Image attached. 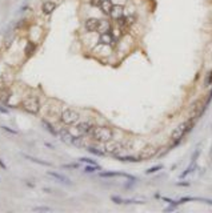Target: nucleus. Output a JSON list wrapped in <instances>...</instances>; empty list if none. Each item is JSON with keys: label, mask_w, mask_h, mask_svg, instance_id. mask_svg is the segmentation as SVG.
I'll use <instances>...</instances> for the list:
<instances>
[{"label": "nucleus", "mask_w": 212, "mask_h": 213, "mask_svg": "<svg viewBox=\"0 0 212 213\" xmlns=\"http://www.w3.org/2000/svg\"><path fill=\"white\" fill-rule=\"evenodd\" d=\"M79 161H80V163L87 164V165H97V163L95 161V160L88 159V157H80V159H79Z\"/></svg>", "instance_id": "obj_21"}, {"label": "nucleus", "mask_w": 212, "mask_h": 213, "mask_svg": "<svg viewBox=\"0 0 212 213\" xmlns=\"http://www.w3.org/2000/svg\"><path fill=\"white\" fill-rule=\"evenodd\" d=\"M47 174H48V176H51V177L56 178V180H58V181H60V182H64V184H71L70 178L66 177V176H63V174H60V173H56V172H52V170H48V172H47Z\"/></svg>", "instance_id": "obj_15"}, {"label": "nucleus", "mask_w": 212, "mask_h": 213, "mask_svg": "<svg viewBox=\"0 0 212 213\" xmlns=\"http://www.w3.org/2000/svg\"><path fill=\"white\" fill-rule=\"evenodd\" d=\"M192 127H193V119H189V120L181 123V124L177 125V127L174 129V132L171 133V140H172L175 144H177L183 137H184V135L187 133V132L191 131V128Z\"/></svg>", "instance_id": "obj_1"}, {"label": "nucleus", "mask_w": 212, "mask_h": 213, "mask_svg": "<svg viewBox=\"0 0 212 213\" xmlns=\"http://www.w3.org/2000/svg\"><path fill=\"white\" fill-rule=\"evenodd\" d=\"M99 23L100 20L96 19V17H88V19L84 21V28L87 32H97V28H99Z\"/></svg>", "instance_id": "obj_9"}, {"label": "nucleus", "mask_w": 212, "mask_h": 213, "mask_svg": "<svg viewBox=\"0 0 212 213\" xmlns=\"http://www.w3.org/2000/svg\"><path fill=\"white\" fill-rule=\"evenodd\" d=\"M116 159L123 161V163H138V161H140L139 157H134V156H116Z\"/></svg>", "instance_id": "obj_18"}, {"label": "nucleus", "mask_w": 212, "mask_h": 213, "mask_svg": "<svg viewBox=\"0 0 212 213\" xmlns=\"http://www.w3.org/2000/svg\"><path fill=\"white\" fill-rule=\"evenodd\" d=\"M24 157L27 160H30V161H32V163H36V164H40V165H44V167H52V164L48 163V161H44V160H40V159H36V157H32V156L30 155H23Z\"/></svg>", "instance_id": "obj_17"}, {"label": "nucleus", "mask_w": 212, "mask_h": 213, "mask_svg": "<svg viewBox=\"0 0 212 213\" xmlns=\"http://www.w3.org/2000/svg\"><path fill=\"white\" fill-rule=\"evenodd\" d=\"M4 129V131H7L9 132V133H12V135H19V132L17 131H13V129H11V128H8V127H1Z\"/></svg>", "instance_id": "obj_30"}, {"label": "nucleus", "mask_w": 212, "mask_h": 213, "mask_svg": "<svg viewBox=\"0 0 212 213\" xmlns=\"http://www.w3.org/2000/svg\"><path fill=\"white\" fill-rule=\"evenodd\" d=\"M89 4H91L92 7H100L101 0H89Z\"/></svg>", "instance_id": "obj_28"}, {"label": "nucleus", "mask_w": 212, "mask_h": 213, "mask_svg": "<svg viewBox=\"0 0 212 213\" xmlns=\"http://www.w3.org/2000/svg\"><path fill=\"white\" fill-rule=\"evenodd\" d=\"M55 9H56V3L52 1V0H46L42 4V12L44 15H51Z\"/></svg>", "instance_id": "obj_10"}, {"label": "nucleus", "mask_w": 212, "mask_h": 213, "mask_svg": "<svg viewBox=\"0 0 212 213\" xmlns=\"http://www.w3.org/2000/svg\"><path fill=\"white\" fill-rule=\"evenodd\" d=\"M117 1H119V3H117V4H120V1H123V0H117Z\"/></svg>", "instance_id": "obj_34"}, {"label": "nucleus", "mask_w": 212, "mask_h": 213, "mask_svg": "<svg viewBox=\"0 0 212 213\" xmlns=\"http://www.w3.org/2000/svg\"><path fill=\"white\" fill-rule=\"evenodd\" d=\"M0 112H1V113H4V115H8V113H9V111H8L7 108H3V107L0 105Z\"/></svg>", "instance_id": "obj_31"}, {"label": "nucleus", "mask_w": 212, "mask_h": 213, "mask_svg": "<svg viewBox=\"0 0 212 213\" xmlns=\"http://www.w3.org/2000/svg\"><path fill=\"white\" fill-rule=\"evenodd\" d=\"M89 153H92V155H96V156H105V152L104 151H100L99 148L96 147H87Z\"/></svg>", "instance_id": "obj_20"}, {"label": "nucleus", "mask_w": 212, "mask_h": 213, "mask_svg": "<svg viewBox=\"0 0 212 213\" xmlns=\"http://www.w3.org/2000/svg\"><path fill=\"white\" fill-rule=\"evenodd\" d=\"M35 212H51V208H47V206H38V208H34Z\"/></svg>", "instance_id": "obj_26"}, {"label": "nucleus", "mask_w": 212, "mask_h": 213, "mask_svg": "<svg viewBox=\"0 0 212 213\" xmlns=\"http://www.w3.org/2000/svg\"><path fill=\"white\" fill-rule=\"evenodd\" d=\"M163 168V165H156V167H152V168H150L148 170H146V173L147 174H151V173H155L156 170H159V169H162Z\"/></svg>", "instance_id": "obj_24"}, {"label": "nucleus", "mask_w": 212, "mask_h": 213, "mask_svg": "<svg viewBox=\"0 0 212 213\" xmlns=\"http://www.w3.org/2000/svg\"><path fill=\"white\" fill-rule=\"evenodd\" d=\"M8 99H9V92H7V91H4L3 95H1V97H0V100L3 101V103H7Z\"/></svg>", "instance_id": "obj_25"}, {"label": "nucleus", "mask_w": 212, "mask_h": 213, "mask_svg": "<svg viewBox=\"0 0 212 213\" xmlns=\"http://www.w3.org/2000/svg\"><path fill=\"white\" fill-rule=\"evenodd\" d=\"M112 31V25L108 20H100L99 23V28H97V32L99 33H104V32H111Z\"/></svg>", "instance_id": "obj_14"}, {"label": "nucleus", "mask_w": 212, "mask_h": 213, "mask_svg": "<svg viewBox=\"0 0 212 213\" xmlns=\"http://www.w3.org/2000/svg\"><path fill=\"white\" fill-rule=\"evenodd\" d=\"M59 1H62V0H59Z\"/></svg>", "instance_id": "obj_35"}, {"label": "nucleus", "mask_w": 212, "mask_h": 213, "mask_svg": "<svg viewBox=\"0 0 212 213\" xmlns=\"http://www.w3.org/2000/svg\"><path fill=\"white\" fill-rule=\"evenodd\" d=\"M36 51V44L34 41H27V44H25V47H24V53H25V56L27 57H30L31 55L35 53Z\"/></svg>", "instance_id": "obj_16"}, {"label": "nucleus", "mask_w": 212, "mask_h": 213, "mask_svg": "<svg viewBox=\"0 0 212 213\" xmlns=\"http://www.w3.org/2000/svg\"><path fill=\"white\" fill-rule=\"evenodd\" d=\"M123 145L117 141H113V140H108L105 141V145H104V152L108 153V155H112V156H117L120 151H121Z\"/></svg>", "instance_id": "obj_6"}, {"label": "nucleus", "mask_w": 212, "mask_h": 213, "mask_svg": "<svg viewBox=\"0 0 212 213\" xmlns=\"http://www.w3.org/2000/svg\"><path fill=\"white\" fill-rule=\"evenodd\" d=\"M21 107H23L24 111H27L28 113H32V115H38L40 112V100H39L38 96H34V95H30V96L24 97L23 101H21Z\"/></svg>", "instance_id": "obj_2"}, {"label": "nucleus", "mask_w": 212, "mask_h": 213, "mask_svg": "<svg viewBox=\"0 0 212 213\" xmlns=\"http://www.w3.org/2000/svg\"><path fill=\"white\" fill-rule=\"evenodd\" d=\"M99 44L101 45H108L112 47V48H116L117 47V40L113 37L112 32H104V33H99V40H97Z\"/></svg>", "instance_id": "obj_5"}, {"label": "nucleus", "mask_w": 212, "mask_h": 213, "mask_svg": "<svg viewBox=\"0 0 212 213\" xmlns=\"http://www.w3.org/2000/svg\"><path fill=\"white\" fill-rule=\"evenodd\" d=\"M63 168H71V169H77L79 168V164H64Z\"/></svg>", "instance_id": "obj_29"}, {"label": "nucleus", "mask_w": 212, "mask_h": 213, "mask_svg": "<svg viewBox=\"0 0 212 213\" xmlns=\"http://www.w3.org/2000/svg\"><path fill=\"white\" fill-rule=\"evenodd\" d=\"M79 119H80V115H79V112H77V111H75V109H72V108L63 109V112L60 113V120H62L63 124H66V125L76 124L77 121H79Z\"/></svg>", "instance_id": "obj_4"}, {"label": "nucleus", "mask_w": 212, "mask_h": 213, "mask_svg": "<svg viewBox=\"0 0 212 213\" xmlns=\"http://www.w3.org/2000/svg\"><path fill=\"white\" fill-rule=\"evenodd\" d=\"M156 153H158V148L155 147V145H146V147L140 151L138 157H139L140 160H148V159H152Z\"/></svg>", "instance_id": "obj_7"}, {"label": "nucleus", "mask_w": 212, "mask_h": 213, "mask_svg": "<svg viewBox=\"0 0 212 213\" xmlns=\"http://www.w3.org/2000/svg\"><path fill=\"white\" fill-rule=\"evenodd\" d=\"M124 11H125V8L121 5V4H113V8H112V12H111V17L113 20H117L119 17H121L123 15H125L124 13Z\"/></svg>", "instance_id": "obj_11"}, {"label": "nucleus", "mask_w": 212, "mask_h": 213, "mask_svg": "<svg viewBox=\"0 0 212 213\" xmlns=\"http://www.w3.org/2000/svg\"><path fill=\"white\" fill-rule=\"evenodd\" d=\"M42 124L44 125V127H46V129H47V131H48V132H50L51 135H54V136L59 135V132H58V131H56V129H55V128H54V125H52V124H50V123H48V121H47V120H42Z\"/></svg>", "instance_id": "obj_19"}, {"label": "nucleus", "mask_w": 212, "mask_h": 213, "mask_svg": "<svg viewBox=\"0 0 212 213\" xmlns=\"http://www.w3.org/2000/svg\"><path fill=\"white\" fill-rule=\"evenodd\" d=\"M204 85H205V87H209V85H212V71H209L208 75H207L205 81H204Z\"/></svg>", "instance_id": "obj_23"}, {"label": "nucleus", "mask_w": 212, "mask_h": 213, "mask_svg": "<svg viewBox=\"0 0 212 213\" xmlns=\"http://www.w3.org/2000/svg\"><path fill=\"white\" fill-rule=\"evenodd\" d=\"M0 167L3 168V169H7V165L3 163V160H0Z\"/></svg>", "instance_id": "obj_33"}, {"label": "nucleus", "mask_w": 212, "mask_h": 213, "mask_svg": "<svg viewBox=\"0 0 212 213\" xmlns=\"http://www.w3.org/2000/svg\"><path fill=\"white\" fill-rule=\"evenodd\" d=\"M93 128H95V125L91 121H81V123H79L76 125V131L79 132L80 136H84V135H89Z\"/></svg>", "instance_id": "obj_8"}, {"label": "nucleus", "mask_w": 212, "mask_h": 213, "mask_svg": "<svg viewBox=\"0 0 212 213\" xmlns=\"http://www.w3.org/2000/svg\"><path fill=\"white\" fill-rule=\"evenodd\" d=\"M44 145L48 147V148H51V149H55V145H52V144H50V143H44Z\"/></svg>", "instance_id": "obj_32"}, {"label": "nucleus", "mask_w": 212, "mask_h": 213, "mask_svg": "<svg viewBox=\"0 0 212 213\" xmlns=\"http://www.w3.org/2000/svg\"><path fill=\"white\" fill-rule=\"evenodd\" d=\"M89 135L92 136L93 140L104 141L105 143L108 140H112V137H113V131L108 127H95Z\"/></svg>", "instance_id": "obj_3"}, {"label": "nucleus", "mask_w": 212, "mask_h": 213, "mask_svg": "<svg viewBox=\"0 0 212 213\" xmlns=\"http://www.w3.org/2000/svg\"><path fill=\"white\" fill-rule=\"evenodd\" d=\"M95 170H100V167H99V165H87V167L84 168L85 173H93Z\"/></svg>", "instance_id": "obj_22"}, {"label": "nucleus", "mask_w": 212, "mask_h": 213, "mask_svg": "<svg viewBox=\"0 0 212 213\" xmlns=\"http://www.w3.org/2000/svg\"><path fill=\"white\" fill-rule=\"evenodd\" d=\"M100 11L104 13V15L109 16L112 12V8H113V1L112 0H101V4H100Z\"/></svg>", "instance_id": "obj_13"}, {"label": "nucleus", "mask_w": 212, "mask_h": 213, "mask_svg": "<svg viewBox=\"0 0 212 213\" xmlns=\"http://www.w3.org/2000/svg\"><path fill=\"white\" fill-rule=\"evenodd\" d=\"M111 200L115 202V204H123V198L117 197V196H111Z\"/></svg>", "instance_id": "obj_27"}, {"label": "nucleus", "mask_w": 212, "mask_h": 213, "mask_svg": "<svg viewBox=\"0 0 212 213\" xmlns=\"http://www.w3.org/2000/svg\"><path fill=\"white\" fill-rule=\"evenodd\" d=\"M59 136H60V139H62L63 141L70 143V144H72L73 140H75V136H73L67 128H62V129L59 131Z\"/></svg>", "instance_id": "obj_12"}]
</instances>
